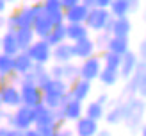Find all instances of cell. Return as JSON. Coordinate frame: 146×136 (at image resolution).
<instances>
[{
  "label": "cell",
  "instance_id": "obj_16",
  "mask_svg": "<svg viewBox=\"0 0 146 136\" xmlns=\"http://www.w3.org/2000/svg\"><path fill=\"white\" fill-rule=\"evenodd\" d=\"M52 27H54V23L50 21V18L43 11L38 14V16H34V21H32V25H31L32 32H34V36L38 40H45L46 36H48V32L52 31Z\"/></svg>",
  "mask_w": 146,
  "mask_h": 136
},
{
  "label": "cell",
  "instance_id": "obj_35",
  "mask_svg": "<svg viewBox=\"0 0 146 136\" xmlns=\"http://www.w3.org/2000/svg\"><path fill=\"white\" fill-rule=\"evenodd\" d=\"M109 38H111V34H107V32H98V36L94 38V45H96V50H98V48L105 50V45H107Z\"/></svg>",
  "mask_w": 146,
  "mask_h": 136
},
{
  "label": "cell",
  "instance_id": "obj_52",
  "mask_svg": "<svg viewBox=\"0 0 146 136\" xmlns=\"http://www.w3.org/2000/svg\"><path fill=\"white\" fill-rule=\"evenodd\" d=\"M0 109H2V102H0Z\"/></svg>",
  "mask_w": 146,
  "mask_h": 136
},
{
  "label": "cell",
  "instance_id": "obj_53",
  "mask_svg": "<svg viewBox=\"0 0 146 136\" xmlns=\"http://www.w3.org/2000/svg\"><path fill=\"white\" fill-rule=\"evenodd\" d=\"M41 2H43V0H41Z\"/></svg>",
  "mask_w": 146,
  "mask_h": 136
},
{
  "label": "cell",
  "instance_id": "obj_21",
  "mask_svg": "<svg viewBox=\"0 0 146 136\" xmlns=\"http://www.w3.org/2000/svg\"><path fill=\"white\" fill-rule=\"evenodd\" d=\"M111 107L105 109L104 120L107 122V125H119L123 124V100H116V102H109Z\"/></svg>",
  "mask_w": 146,
  "mask_h": 136
},
{
  "label": "cell",
  "instance_id": "obj_44",
  "mask_svg": "<svg viewBox=\"0 0 146 136\" xmlns=\"http://www.w3.org/2000/svg\"><path fill=\"white\" fill-rule=\"evenodd\" d=\"M9 136H23V131H18V129L9 127Z\"/></svg>",
  "mask_w": 146,
  "mask_h": 136
},
{
  "label": "cell",
  "instance_id": "obj_26",
  "mask_svg": "<svg viewBox=\"0 0 146 136\" xmlns=\"http://www.w3.org/2000/svg\"><path fill=\"white\" fill-rule=\"evenodd\" d=\"M68 88H70L68 82L61 81V79H54V77H50L46 82H43V84L39 86V90H41L43 93H59V95L68 93Z\"/></svg>",
  "mask_w": 146,
  "mask_h": 136
},
{
  "label": "cell",
  "instance_id": "obj_4",
  "mask_svg": "<svg viewBox=\"0 0 146 136\" xmlns=\"http://www.w3.org/2000/svg\"><path fill=\"white\" fill-rule=\"evenodd\" d=\"M34 21V11L31 5H21L16 11H13L9 16L5 18V29L7 31H16L21 27H31Z\"/></svg>",
  "mask_w": 146,
  "mask_h": 136
},
{
  "label": "cell",
  "instance_id": "obj_38",
  "mask_svg": "<svg viewBox=\"0 0 146 136\" xmlns=\"http://www.w3.org/2000/svg\"><path fill=\"white\" fill-rule=\"evenodd\" d=\"M112 4V0H94L93 7H102V9H109V5Z\"/></svg>",
  "mask_w": 146,
  "mask_h": 136
},
{
  "label": "cell",
  "instance_id": "obj_42",
  "mask_svg": "<svg viewBox=\"0 0 146 136\" xmlns=\"http://www.w3.org/2000/svg\"><path fill=\"white\" fill-rule=\"evenodd\" d=\"M144 48H146V45H144V41H139V50H137V56H139V59H144Z\"/></svg>",
  "mask_w": 146,
  "mask_h": 136
},
{
  "label": "cell",
  "instance_id": "obj_29",
  "mask_svg": "<svg viewBox=\"0 0 146 136\" xmlns=\"http://www.w3.org/2000/svg\"><path fill=\"white\" fill-rule=\"evenodd\" d=\"M105 109H107L105 106H102V104H98L96 100H91V102H87V104L84 106V115H86L87 118H93V120H96V122H100V120H104V115H105Z\"/></svg>",
  "mask_w": 146,
  "mask_h": 136
},
{
  "label": "cell",
  "instance_id": "obj_8",
  "mask_svg": "<svg viewBox=\"0 0 146 136\" xmlns=\"http://www.w3.org/2000/svg\"><path fill=\"white\" fill-rule=\"evenodd\" d=\"M111 18V13L109 9H102V7H89V13H87V18L84 21V25L93 32H104L105 23Z\"/></svg>",
  "mask_w": 146,
  "mask_h": 136
},
{
  "label": "cell",
  "instance_id": "obj_1",
  "mask_svg": "<svg viewBox=\"0 0 146 136\" xmlns=\"http://www.w3.org/2000/svg\"><path fill=\"white\" fill-rule=\"evenodd\" d=\"M144 100L143 97H128L123 100V124L130 131H139L143 127Z\"/></svg>",
  "mask_w": 146,
  "mask_h": 136
},
{
  "label": "cell",
  "instance_id": "obj_10",
  "mask_svg": "<svg viewBox=\"0 0 146 136\" xmlns=\"http://www.w3.org/2000/svg\"><path fill=\"white\" fill-rule=\"evenodd\" d=\"M57 111H59L64 122H75L77 118H80L84 115V102H78V100L68 97Z\"/></svg>",
  "mask_w": 146,
  "mask_h": 136
},
{
  "label": "cell",
  "instance_id": "obj_45",
  "mask_svg": "<svg viewBox=\"0 0 146 136\" xmlns=\"http://www.w3.org/2000/svg\"><path fill=\"white\" fill-rule=\"evenodd\" d=\"M0 136H9V125H0Z\"/></svg>",
  "mask_w": 146,
  "mask_h": 136
},
{
  "label": "cell",
  "instance_id": "obj_32",
  "mask_svg": "<svg viewBox=\"0 0 146 136\" xmlns=\"http://www.w3.org/2000/svg\"><path fill=\"white\" fill-rule=\"evenodd\" d=\"M100 59H102V66H104V68L118 70V68H119L121 56L112 54V52H109V50H104V52H102V56H100Z\"/></svg>",
  "mask_w": 146,
  "mask_h": 136
},
{
  "label": "cell",
  "instance_id": "obj_39",
  "mask_svg": "<svg viewBox=\"0 0 146 136\" xmlns=\"http://www.w3.org/2000/svg\"><path fill=\"white\" fill-rule=\"evenodd\" d=\"M59 2H61V5L64 7V9H68V7H71V5L80 4V0H59Z\"/></svg>",
  "mask_w": 146,
  "mask_h": 136
},
{
  "label": "cell",
  "instance_id": "obj_27",
  "mask_svg": "<svg viewBox=\"0 0 146 136\" xmlns=\"http://www.w3.org/2000/svg\"><path fill=\"white\" fill-rule=\"evenodd\" d=\"M45 41L50 47H55L59 43L66 41V23H57L52 27V31L48 32V36L45 38Z\"/></svg>",
  "mask_w": 146,
  "mask_h": 136
},
{
  "label": "cell",
  "instance_id": "obj_43",
  "mask_svg": "<svg viewBox=\"0 0 146 136\" xmlns=\"http://www.w3.org/2000/svg\"><path fill=\"white\" fill-rule=\"evenodd\" d=\"M23 136H41V134L36 131L34 127H31V129H27V131H23Z\"/></svg>",
  "mask_w": 146,
  "mask_h": 136
},
{
  "label": "cell",
  "instance_id": "obj_5",
  "mask_svg": "<svg viewBox=\"0 0 146 136\" xmlns=\"http://www.w3.org/2000/svg\"><path fill=\"white\" fill-rule=\"evenodd\" d=\"M25 52L29 54V57L32 59L34 64H45V66H48V63L52 61V47L45 40L36 38Z\"/></svg>",
  "mask_w": 146,
  "mask_h": 136
},
{
  "label": "cell",
  "instance_id": "obj_46",
  "mask_svg": "<svg viewBox=\"0 0 146 136\" xmlns=\"http://www.w3.org/2000/svg\"><path fill=\"white\" fill-rule=\"evenodd\" d=\"M5 11H7V2L0 0V14H5Z\"/></svg>",
  "mask_w": 146,
  "mask_h": 136
},
{
  "label": "cell",
  "instance_id": "obj_34",
  "mask_svg": "<svg viewBox=\"0 0 146 136\" xmlns=\"http://www.w3.org/2000/svg\"><path fill=\"white\" fill-rule=\"evenodd\" d=\"M14 74V68H13V56H7L0 52V77L7 79L9 75Z\"/></svg>",
  "mask_w": 146,
  "mask_h": 136
},
{
  "label": "cell",
  "instance_id": "obj_14",
  "mask_svg": "<svg viewBox=\"0 0 146 136\" xmlns=\"http://www.w3.org/2000/svg\"><path fill=\"white\" fill-rule=\"evenodd\" d=\"M139 56H137L134 50H128L121 56V61H119V68H118V74H119V79H127L130 77L135 72L137 64H139Z\"/></svg>",
  "mask_w": 146,
  "mask_h": 136
},
{
  "label": "cell",
  "instance_id": "obj_49",
  "mask_svg": "<svg viewBox=\"0 0 146 136\" xmlns=\"http://www.w3.org/2000/svg\"><path fill=\"white\" fill-rule=\"evenodd\" d=\"M25 2H27L29 5H31V4H34V2H38V0H25Z\"/></svg>",
  "mask_w": 146,
  "mask_h": 136
},
{
  "label": "cell",
  "instance_id": "obj_41",
  "mask_svg": "<svg viewBox=\"0 0 146 136\" xmlns=\"http://www.w3.org/2000/svg\"><path fill=\"white\" fill-rule=\"evenodd\" d=\"M94 136H112V133H111V129H107V127H105V129H102V127H100Z\"/></svg>",
  "mask_w": 146,
  "mask_h": 136
},
{
  "label": "cell",
  "instance_id": "obj_24",
  "mask_svg": "<svg viewBox=\"0 0 146 136\" xmlns=\"http://www.w3.org/2000/svg\"><path fill=\"white\" fill-rule=\"evenodd\" d=\"M105 50H109L112 54H118V56H123L125 52L130 50V40L121 38V36H111L105 45Z\"/></svg>",
  "mask_w": 146,
  "mask_h": 136
},
{
  "label": "cell",
  "instance_id": "obj_2",
  "mask_svg": "<svg viewBox=\"0 0 146 136\" xmlns=\"http://www.w3.org/2000/svg\"><path fill=\"white\" fill-rule=\"evenodd\" d=\"M13 129H18V131H27V129L34 127V115H32V107L20 104L18 107H14L13 111H9V117H7V124Z\"/></svg>",
  "mask_w": 146,
  "mask_h": 136
},
{
  "label": "cell",
  "instance_id": "obj_40",
  "mask_svg": "<svg viewBox=\"0 0 146 136\" xmlns=\"http://www.w3.org/2000/svg\"><path fill=\"white\" fill-rule=\"evenodd\" d=\"M7 117H9V111H4V107L0 109V125L7 124Z\"/></svg>",
  "mask_w": 146,
  "mask_h": 136
},
{
  "label": "cell",
  "instance_id": "obj_12",
  "mask_svg": "<svg viewBox=\"0 0 146 136\" xmlns=\"http://www.w3.org/2000/svg\"><path fill=\"white\" fill-rule=\"evenodd\" d=\"M91 91H93V82H89V81H86V79H80V77H78L75 82L70 84L68 95H70L71 98L78 100V102H86V100L89 98Z\"/></svg>",
  "mask_w": 146,
  "mask_h": 136
},
{
  "label": "cell",
  "instance_id": "obj_20",
  "mask_svg": "<svg viewBox=\"0 0 146 136\" xmlns=\"http://www.w3.org/2000/svg\"><path fill=\"white\" fill-rule=\"evenodd\" d=\"M21 79H23V81H29V82H34V84L41 86L43 82H46L48 79H50L48 66H45V64H32V68L29 70Z\"/></svg>",
  "mask_w": 146,
  "mask_h": 136
},
{
  "label": "cell",
  "instance_id": "obj_36",
  "mask_svg": "<svg viewBox=\"0 0 146 136\" xmlns=\"http://www.w3.org/2000/svg\"><path fill=\"white\" fill-rule=\"evenodd\" d=\"M48 136H75L73 134V129H70V127H59V129H55V131L52 133V134H48Z\"/></svg>",
  "mask_w": 146,
  "mask_h": 136
},
{
  "label": "cell",
  "instance_id": "obj_23",
  "mask_svg": "<svg viewBox=\"0 0 146 136\" xmlns=\"http://www.w3.org/2000/svg\"><path fill=\"white\" fill-rule=\"evenodd\" d=\"M130 32H132V20H130L128 16L112 18L111 36H121V38H128Z\"/></svg>",
  "mask_w": 146,
  "mask_h": 136
},
{
  "label": "cell",
  "instance_id": "obj_51",
  "mask_svg": "<svg viewBox=\"0 0 146 136\" xmlns=\"http://www.w3.org/2000/svg\"><path fill=\"white\" fill-rule=\"evenodd\" d=\"M2 81H4V79H2V77H0V84H2Z\"/></svg>",
  "mask_w": 146,
  "mask_h": 136
},
{
  "label": "cell",
  "instance_id": "obj_31",
  "mask_svg": "<svg viewBox=\"0 0 146 136\" xmlns=\"http://www.w3.org/2000/svg\"><path fill=\"white\" fill-rule=\"evenodd\" d=\"M68 97H70L68 93H64V95H59V93H43V100H41V102L45 104L46 107H50V109H59V107L62 106V102Z\"/></svg>",
  "mask_w": 146,
  "mask_h": 136
},
{
  "label": "cell",
  "instance_id": "obj_13",
  "mask_svg": "<svg viewBox=\"0 0 146 136\" xmlns=\"http://www.w3.org/2000/svg\"><path fill=\"white\" fill-rule=\"evenodd\" d=\"M98 129H100V122L87 118L86 115H82L80 118L73 122V134L75 136H94Z\"/></svg>",
  "mask_w": 146,
  "mask_h": 136
},
{
  "label": "cell",
  "instance_id": "obj_50",
  "mask_svg": "<svg viewBox=\"0 0 146 136\" xmlns=\"http://www.w3.org/2000/svg\"><path fill=\"white\" fill-rule=\"evenodd\" d=\"M5 2H7V5H9V4H14L16 0H5Z\"/></svg>",
  "mask_w": 146,
  "mask_h": 136
},
{
  "label": "cell",
  "instance_id": "obj_15",
  "mask_svg": "<svg viewBox=\"0 0 146 136\" xmlns=\"http://www.w3.org/2000/svg\"><path fill=\"white\" fill-rule=\"evenodd\" d=\"M43 13L50 18L54 25L64 23V7L61 5L59 0H43Z\"/></svg>",
  "mask_w": 146,
  "mask_h": 136
},
{
  "label": "cell",
  "instance_id": "obj_33",
  "mask_svg": "<svg viewBox=\"0 0 146 136\" xmlns=\"http://www.w3.org/2000/svg\"><path fill=\"white\" fill-rule=\"evenodd\" d=\"M77 79H78V64H75L73 61L64 63L62 64V81L71 84V82H75Z\"/></svg>",
  "mask_w": 146,
  "mask_h": 136
},
{
  "label": "cell",
  "instance_id": "obj_3",
  "mask_svg": "<svg viewBox=\"0 0 146 136\" xmlns=\"http://www.w3.org/2000/svg\"><path fill=\"white\" fill-rule=\"evenodd\" d=\"M144 90H146V70H144V59H141L135 72L127 79L125 95H128V97H144Z\"/></svg>",
  "mask_w": 146,
  "mask_h": 136
},
{
  "label": "cell",
  "instance_id": "obj_37",
  "mask_svg": "<svg viewBox=\"0 0 146 136\" xmlns=\"http://www.w3.org/2000/svg\"><path fill=\"white\" fill-rule=\"evenodd\" d=\"M94 100H96L98 104H102V106H105V107H107L109 102H111V97H109V93H100V95L94 98Z\"/></svg>",
  "mask_w": 146,
  "mask_h": 136
},
{
  "label": "cell",
  "instance_id": "obj_6",
  "mask_svg": "<svg viewBox=\"0 0 146 136\" xmlns=\"http://www.w3.org/2000/svg\"><path fill=\"white\" fill-rule=\"evenodd\" d=\"M0 102H2V107H5V109H14V107H18L21 104L18 84H13V82L4 79L2 84H0Z\"/></svg>",
  "mask_w": 146,
  "mask_h": 136
},
{
  "label": "cell",
  "instance_id": "obj_7",
  "mask_svg": "<svg viewBox=\"0 0 146 136\" xmlns=\"http://www.w3.org/2000/svg\"><path fill=\"white\" fill-rule=\"evenodd\" d=\"M18 90H20V97H21V104L23 106H29V107H34L41 104L43 100V91L39 90L38 84L34 82H29V81H23L18 84Z\"/></svg>",
  "mask_w": 146,
  "mask_h": 136
},
{
  "label": "cell",
  "instance_id": "obj_47",
  "mask_svg": "<svg viewBox=\"0 0 146 136\" xmlns=\"http://www.w3.org/2000/svg\"><path fill=\"white\" fill-rule=\"evenodd\" d=\"M80 4H84L87 7H93L94 5V0H80Z\"/></svg>",
  "mask_w": 146,
  "mask_h": 136
},
{
  "label": "cell",
  "instance_id": "obj_25",
  "mask_svg": "<svg viewBox=\"0 0 146 136\" xmlns=\"http://www.w3.org/2000/svg\"><path fill=\"white\" fill-rule=\"evenodd\" d=\"M86 36H91V31L84 23H66V41L73 43Z\"/></svg>",
  "mask_w": 146,
  "mask_h": 136
},
{
  "label": "cell",
  "instance_id": "obj_18",
  "mask_svg": "<svg viewBox=\"0 0 146 136\" xmlns=\"http://www.w3.org/2000/svg\"><path fill=\"white\" fill-rule=\"evenodd\" d=\"M89 13V7L84 4L71 5L68 9H64V23H84Z\"/></svg>",
  "mask_w": 146,
  "mask_h": 136
},
{
  "label": "cell",
  "instance_id": "obj_19",
  "mask_svg": "<svg viewBox=\"0 0 146 136\" xmlns=\"http://www.w3.org/2000/svg\"><path fill=\"white\" fill-rule=\"evenodd\" d=\"M0 52L7 54V56H16L20 52L16 36H14V31H7L4 29V32L0 34Z\"/></svg>",
  "mask_w": 146,
  "mask_h": 136
},
{
  "label": "cell",
  "instance_id": "obj_28",
  "mask_svg": "<svg viewBox=\"0 0 146 136\" xmlns=\"http://www.w3.org/2000/svg\"><path fill=\"white\" fill-rule=\"evenodd\" d=\"M14 36H16V41H18L20 50H27L29 47H31V43L36 40V36H34V32H32L31 27L16 29V31H14Z\"/></svg>",
  "mask_w": 146,
  "mask_h": 136
},
{
  "label": "cell",
  "instance_id": "obj_9",
  "mask_svg": "<svg viewBox=\"0 0 146 136\" xmlns=\"http://www.w3.org/2000/svg\"><path fill=\"white\" fill-rule=\"evenodd\" d=\"M100 70H102V59L98 54H94L91 57H87V59H82V63L78 64V77L93 82L98 79Z\"/></svg>",
  "mask_w": 146,
  "mask_h": 136
},
{
  "label": "cell",
  "instance_id": "obj_11",
  "mask_svg": "<svg viewBox=\"0 0 146 136\" xmlns=\"http://www.w3.org/2000/svg\"><path fill=\"white\" fill-rule=\"evenodd\" d=\"M71 48H73V57H75V59H80V61L96 54V45H94V40L91 36H86L82 40L73 41Z\"/></svg>",
  "mask_w": 146,
  "mask_h": 136
},
{
  "label": "cell",
  "instance_id": "obj_48",
  "mask_svg": "<svg viewBox=\"0 0 146 136\" xmlns=\"http://www.w3.org/2000/svg\"><path fill=\"white\" fill-rule=\"evenodd\" d=\"M2 29H5V16L0 14V31H2Z\"/></svg>",
  "mask_w": 146,
  "mask_h": 136
},
{
  "label": "cell",
  "instance_id": "obj_17",
  "mask_svg": "<svg viewBox=\"0 0 146 136\" xmlns=\"http://www.w3.org/2000/svg\"><path fill=\"white\" fill-rule=\"evenodd\" d=\"M52 61L59 63V64L75 61V57H73V48H71L70 41H62V43H59V45L52 47Z\"/></svg>",
  "mask_w": 146,
  "mask_h": 136
},
{
  "label": "cell",
  "instance_id": "obj_30",
  "mask_svg": "<svg viewBox=\"0 0 146 136\" xmlns=\"http://www.w3.org/2000/svg\"><path fill=\"white\" fill-rule=\"evenodd\" d=\"M98 81H100V84L111 88V86H116L119 82V74H118V70H111V68L102 66L100 74H98Z\"/></svg>",
  "mask_w": 146,
  "mask_h": 136
},
{
  "label": "cell",
  "instance_id": "obj_22",
  "mask_svg": "<svg viewBox=\"0 0 146 136\" xmlns=\"http://www.w3.org/2000/svg\"><path fill=\"white\" fill-rule=\"evenodd\" d=\"M32 59L29 57V54L25 52V50H20V52L16 56H13V68H14V74L23 77L29 70L32 68Z\"/></svg>",
  "mask_w": 146,
  "mask_h": 136
}]
</instances>
